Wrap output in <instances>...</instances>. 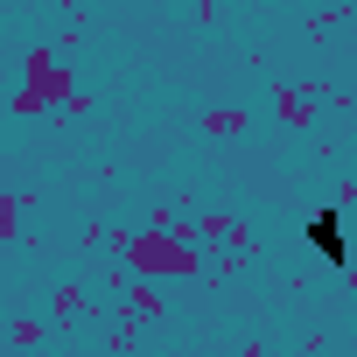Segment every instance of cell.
I'll return each mask as SVG.
<instances>
[{"mask_svg": "<svg viewBox=\"0 0 357 357\" xmlns=\"http://www.w3.org/2000/svg\"><path fill=\"white\" fill-rule=\"evenodd\" d=\"M308 245H322V252L336 259V225H329V218H322V225H308Z\"/></svg>", "mask_w": 357, "mask_h": 357, "instance_id": "1", "label": "cell"}]
</instances>
